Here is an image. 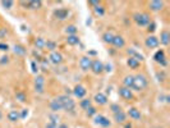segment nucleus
<instances>
[{
  "mask_svg": "<svg viewBox=\"0 0 170 128\" xmlns=\"http://www.w3.org/2000/svg\"><path fill=\"white\" fill-rule=\"evenodd\" d=\"M147 85L148 81L143 74H137L136 77H133V87L132 88H134L136 91H142L147 87Z\"/></svg>",
  "mask_w": 170,
  "mask_h": 128,
  "instance_id": "obj_1",
  "label": "nucleus"
},
{
  "mask_svg": "<svg viewBox=\"0 0 170 128\" xmlns=\"http://www.w3.org/2000/svg\"><path fill=\"white\" fill-rule=\"evenodd\" d=\"M59 100H60V102H62L63 109L67 110V112H72V110L75 108V102H74V100H72L69 96H67V95L59 96Z\"/></svg>",
  "mask_w": 170,
  "mask_h": 128,
  "instance_id": "obj_2",
  "label": "nucleus"
},
{
  "mask_svg": "<svg viewBox=\"0 0 170 128\" xmlns=\"http://www.w3.org/2000/svg\"><path fill=\"white\" fill-rule=\"evenodd\" d=\"M134 21L138 26H148L150 24V15L146 14V13H136L134 14Z\"/></svg>",
  "mask_w": 170,
  "mask_h": 128,
  "instance_id": "obj_3",
  "label": "nucleus"
},
{
  "mask_svg": "<svg viewBox=\"0 0 170 128\" xmlns=\"http://www.w3.org/2000/svg\"><path fill=\"white\" fill-rule=\"evenodd\" d=\"M91 69L93 73H96V74H99L101 73V72L104 71V64L101 63L99 59H96V60H92V64H91Z\"/></svg>",
  "mask_w": 170,
  "mask_h": 128,
  "instance_id": "obj_4",
  "label": "nucleus"
},
{
  "mask_svg": "<svg viewBox=\"0 0 170 128\" xmlns=\"http://www.w3.org/2000/svg\"><path fill=\"white\" fill-rule=\"evenodd\" d=\"M154 59L157 62V63H160L161 65H166L168 62L165 60V53H164V50H159V51H156L155 55H154Z\"/></svg>",
  "mask_w": 170,
  "mask_h": 128,
  "instance_id": "obj_5",
  "label": "nucleus"
},
{
  "mask_svg": "<svg viewBox=\"0 0 170 128\" xmlns=\"http://www.w3.org/2000/svg\"><path fill=\"white\" fill-rule=\"evenodd\" d=\"M91 64H92V60H91L90 57H83V58H81L79 65H81V68H82L83 71L91 69Z\"/></svg>",
  "mask_w": 170,
  "mask_h": 128,
  "instance_id": "obj_6",
  "label": "nucleus"
},
{
  "mask_svg": "<svg viewBox=\"0 0 170 128\" xmlns=\"http://www.w3.org/2000/svg\"><path fill=\"white\" fill-rule=\"evenodd\" d=\"M95 123L96 124H99L101 127H110V121L106 117H104V115H96L95 118Z\"/></svg>",
  "mask_w": 170,
  "mask_h": 128,
  "instance_id": "obj_7",
  "label": "nucleus"
},
{
  "mask_svg": "<svg viewBox=\"0 0 170 128\" xmlns=\"http://www.w3.org/2000/svg\"><path fill=\"white\" fill-rule=\"evenodd\" d=\"M159 38L155 37V36H148L146 38V46L147 48H150V49H154V48H157L159 46Z\"/></svg>",
  "mask_w": 170,
  "mask_h": 128,
  "instance_id": "obj_8",
  "label": "nucleus"
},
{
  "mask_svg": "<svg viewBox=\"0 0 170 128\" xmlns=\"http://www.w3.org/2000/svg\"><path fill=\"white\" fill-rule=\"evenodd\" d=\"M73 93L78 97V99H83V97L86 96V93H87V90L84 88L83 86H81V85H78V86H75V87H74Z\"/></svg>",
  "mask_w": 170,
  "mask_h": 128,
  "instance_id": "obj_9",
  "label": "nucleus"
},
{
  "mask_svg": "<svg viewBox=\"0 0 170 128\" xmlns=\"http://www.w3.org/2000/svg\"><path fill=\"white\" fill-rule=\"evenodd\" d=\"M119 95H120L123 99H127V100H129V99L133 97L132 90L130 88H127V87H120V88H119Z\"/></svg>",
  "mask_w": 170,
  "mask_h": 128,
  "instance_id": "obj_10",
  "label": "nucleus"
},
{
  "mask_svg": "<svg viewBox=\"0 0 170 128\" xmlns=\"http://www.w3.org/2000/svg\"><path fill=\"white\" fill-rule=\"evenodd\" d=\"M68 14H69V10L65 9V8H60V9H56L54 13V15L58 19H65Z\"/></svg>",
  "mask_w": 170,
  "mask_h": 128,
  "instance_id": "obj_11",
  "label": "nucleus"
},
{
  "mask_svg": "<svg viewBox=\"0 0 170 128\" xmlns=\"http://www.w3.org/2000/svg\"><path fill=\"white\" fill-rule=\"evenodd\" d=\"M50 62L54 63V64H59V63H62L63 60V57H62V54L60 53H58V51H53L51 54H50Z\"/></svg>",
  "mask_w": 170,
  "mask_h": 128,
  "instance_id": "obj_12",
  "label": "nucleus"
},
{
  "mask_svg": "<svg viewBox=\"0 0 170 128\" xmlns=\"http://www.w3.org/2000/svg\"><path fill=\"white\" fill-rule=\"evenodd\" d=\"M111 44L115 46V48H119V49H120V48H123V46L125 45V41H124V38H123L122 36H114Z\"/></svg>",
  "mask_w": 170,
  "mask_h": 128,
  "instance_id": "obj_13",
  "label": "nucleus"
},
{
  "mask_svg": "<svg viewBox=\"0 0 170 128\" xmlns=\"http://www.w3.org/2000/svg\"><path fill=\"white\" fill-rule=\"evenodd\" d=\"M50 108H51L53 112H59V110H63V106H62V102L60 100L58 99H54L51 102H50Z\"/></svg>",
  "mask_w": 170,
  "mask_h": 128,
  "instance_id": "obj_14",
  "label": "nucleus"
},
{
  "mask_svg": "<svg viewBox=\"0 0 170 128\" xmlns=\"http://www.w3.org/2000/svg\"><path fill=\"white\" fill-rule=\"evenodd\" d=\"M164 7V1H160V0H154V1L150 3V8L154 12H157V10H161Z\"/></svg>",
  "mask_w": 170,
  "mask_h": 128,
  "instance_id": "obj_15",
  "label": "nucleus"
},
{
  "mask_svg": "<svg viewBox=\"0 0 170 128\" xmlns=\"http://www.w3.org/2000/svg\"><path fill=\"white\" fill-rule=\"evenodd\" d=\"M95 101L97 102L99 105H105L106 102H108V97H106V95H104V93H96L95 95Z\"/></svg>",
  "mask_w": 170,
  "mask_h": 128,
  "instance_id": "obj_16",
  "label": "nucleus"
},
{
  "mask_svg": "<svg viewBox=\"0 0 170 128\" xmlns=\"http://www.w3.org/2000/svg\"><path fill=\"white\" fill-rule=\"evenodd\" d=\"M169 41H170V35H169V32L168 31H163L161 32V36H160V41L163 45L165 46H168L169 45Z\"/></svg>",
  "mask_w": 170,
  "mask_h": 128,
  "instance_id": "obj_17",
  "label": "nucleus"
},
{
  "mask_svg": "<svg viewBox=\"0 0 170 128\" xmlns=\"http://www.w3.org/2000/svg\"><path fill=\"white\" fill-rule=\"evenodd\" d=\"M128 115H129L132 119H134V121H138V119H141V113H139V110L136 109V108H130L129 112H128Z\"/></svg>",
  "mask_w": 170,
  "mask_h": 128,
  "instance_id": "obj_18",
  "label": "nucleus"
},
{
  "mask_svg": "<svg viewBox=\"0 0 170 128\" xmlns=\"http://www.w3.org/2000/svg\"><path fill=\"white\" fill-rule=\"evenodd\" d=\"M125 118H127V114L124 112H122V110L114 114V119H115L117 123H124L125 122Z\"/></svg>",
  "mask_w": 170,
  "mask_h": 128,
  "instance_id": "obj_19",
  "label": "nucleus"
},
{
  "mask_svg": "<svg viewBox=\"0 0 170 128\" xmlns=\"http://www.w3.org/2000/svg\"><path fill=\"white\" fill-rule=\"evenodd\" d=\"M123 85H124L123 87H127V88H132V87H133V76L124 77V79H123Z\"/></svg>",
  "mask_w": 170,
  "mask_h": 128,
  "instance_id": "obj_20",
  "label": "nucleus"
},
{
  "mask_svg": "<svg viewBox=\"0 0 170 128\" xmlns=\"http://www.w3.org/2000/svg\"><path fill=\"white\" fill-rule=\"evenodd\" d=\"M19 118H21V115L17 110H12V112H9V114H8V119H9L10 122H17V121H19Z\"/></svg>",
  "mask_w": 170,
  "mask_h": 128,
  "instance_id": "obj_21",
  "label": "nucleus"
},
{
  "mask_svg": "<svg viewBox=\"0 0 170 128\" xmlns=\"http://www.w3.org/2000/svg\"><path fill=\"white\" fill-rule=\"evenodd\" d=\"M67 42H68V45H72V46H73V45L79 44V38H78L77 35H72V36H68Z\"/></svg>",
  "mask_w": 170,
  "mask_h": 128,
  "instance_id": "obj_22",
  "label": "nucleus"
},
{
  "mask_svg": "<svg viewBox=\"0 0 170 128\" xmlns=\"http://www.w3.org/2000/svg\"><path fill=\"white\" fill-rule=\"evenodd\" d=\"M128 65H129V68H132V69H137V68L139 67V62L137 60V59H134V58H132V57H129V59H128Z\"/></svg>",
  "mask_w": 170,
  "mask_h": 128,
  "instance_id": "obj_23",
  "label": "nucleus"
},
{
  "mask_svg": "<svg viewBox=\"0 0 170 128\" xmlns=\"http://www.w3.org/2000/svg\"><path fill=\"white\" fill-rule=\"evenodd\" d=\"M27 5H28V8H31V9H39V8H41L42 3L40 0H33V1H28Z\"/></svg>",
  "mask_w": 170,
  "mask_h": 128,
  "instance_id": "obj_24",
  "label": "nucleus"
},
{
  "mask_svg": "<svg viewBox=\"0 0 170 128\" xmlns=\"http://www.w3.org/2000/svg\"><path fill=\"white\" fill-rule=\"evenodd\" d=\"M79 105H81V108H82V109L87 110L88 108H91V106H92V101L90 99H83L82 101H81Z\"/></svg>",
  "mask_w": 170,
  "mask_h": 128,
  "instance_id": "obj_25",
  "label": "nucleus"
},
{
  "mask_svg": "<svg viewBox=\"0 0 170 128\" xmlns=\"http://www.w3.org/2000/svg\"><path fill=\"white\" fill-rule=\"evenodd\" d=\"M65 32L68 33V36H72V35H75V33H77V27H75V26H68L67 27V29H65Z\"/></svg>",
  "mask_w": 170,
  "mask_h": 128,
  "instance_id": "obj_26",
  "label": "nucleus"
},
{
  "mask_svg": "<svg viewBox=\"0 0 170 128\" xmlns=\"http://www.w3.org/2000/svg\"><path fill=\"white\" fill-rule=\"evenodd\" d=\"M35 87H44V77L37 76L35 81Z\"/></svg>",
  "mask_w": 170,
  "mask_h": 128,
  "instance_id": "obj_27",
  "label": "nucleus"
},
{
  "mask_svg": "<svg viewBox=\"0 0 170 128\" xmlns=\"http://www.w3.org/2000/svg\"><path fill=\"white\" fill-rule=\"evenodd\" d=\"M14 53H15V54H18V55H24V54H26V50H24L23 46H21V45H15V46H14Z\"/></svg>",
  "mask_w": 170,
  "mask_h": 128,
  "instance_id": "obj_28",
  "label": "nucleus"
},
{
  "mask_svg": "<svg viewBox=\"0 0 170 128\" xmlns=\"http://www.w3.org/2000/svg\"><path fill=\"white\" fill-rule=\"evenodd\" d=\"M45 44H46L45 40H44V38H41V37H39V38H37V40L35 41V45H36L37 49H42V48L45 46Z\"/></svg>",
  "mask_w": 170,
  "mask_h": 128,
  "instance_id": "obj_29",
  "label": "nucleus"
},
{
  "mask_svg": "<svg viewBox=\"0 0 170 128\" xmlns=\"http://www.w3.org/2000/svg\"><path fill=\"white\" fill-rule=\"evenodd\" d=\"M49 118H50V123H53V124H56V126H58V123H59V115H56V114H50Z\"/></svg>",
  "mask_w": 170,
  "mask_h": 128,
  "instance_id": "obj_30",
  "label": "nucleus"
},
{
  "mask_svg": "<svg viewBox=\"0 0 170 128\" xmlns=\"http://www.w3.org/2000/svg\"><path fill=\"white\" fill-rule=\"evenodd\" d=\"M113 35L110 32H106V33H104V36H103V38H104V41L105 42H109V44H111V41H113Z\"/></svg>",
  "mask_w": 170,
  "mask_h": 128,
  "instance_id": "obj_31",
  "label": "nucleus"
},
{
  "mask_svg": "<svg viewBox=\"0 0 170 128\" xmlns=\"http://www.w3.org/2000/svg\"><path fill=\"white\" fill-rule=\"evenodd\" d=\"M1 5H3L4 8H7V9H10V8L14 5V3L10 1V0H8V1H5V0H4V1H1Z\"/></svg>",
  "mask_w": 170,
  "mask_h": 128,
  "instance_id": "obj_32",
  "label": "nucleus"
},
{
  "mask_svg": "<svg viewBox=\"0 0 170 128\" xmlns=\"http://www.w3.org/2000/svg\"><path fill=\"white\" fill-rule=\"evenodd\" d=\"M15 97H17V100H19V101H22V102L26 101V95H24L23 92H17L15 93Z\"/></svg>",
  "mask_w": 170,
  "mask_h": 128,
  "instance_id": "obj_33",
  "label": "nucleus"
},
{
  "mask_svg": "<svg viewBox=\"0 0 170 128\" xmlns=\"http://www.w3.org/2000/svg\"><path fill=\"white\" fill-rule=\"evenodd\" d=\"M95 114H96V109L93 108V106H91V108L87 109V115H88V117H93Z\"/></svg>",
  "mask_w": 170,
  "mask_h": 128,
  "instance_id": "obj_34",
  "label": "nucleus"
},
{
  "mask_svg": "<svg viewBox=\"0 0 170 128\" xmlns=\"http://www.w3.org/2000/svg\"><path fill=\"white\" fill-rule=\"evenodd\" d=\"M95 13H96V14H99V15H103V14H104V9H103V7H100V5L95 7Z\"/></svg>",
  "mask_w": 170,
  "mask_h": 128,
  "instance_id": "obj_35",
  "label": "nucleus"
},
{
  "mask_svg": "<svg viewBox=\"0 0 170 128\" xmlns=\"http://www.w3.org/2000/svg\"><path fill=\"white\" fill-rule=\"evenodd\" d=\"M110 108H111V110H113V112H114V114H115V113H118V112H120V106H119L118 104H113L111 106H110Z\"/></svg>",
  "mask_w": 170,
  "mask_h": 128,
  "instance_id": "obj_36",
  "label": "nucleus"
},
{
  "mask_svg": "<svg viewBox=\"0 0 170 128\" xmlns=\"http://www.w3.org/2000/svg\"><path fill=\"white\" fill-rule=\"evenodd\" d=\"M45 46H48V49H50V50H53V49H55V42H51V41H48L45 44Z\"/></svg>",
  "mask_w": 170,
  "mask_h": 128,
  "instance_id": "obj_37",
  "label": "nucleus"
},
{
  "mask_svg": "<svg viewBox=\"0 0 170 128\" xmlns=\"http://www.w3.org/2000/svg\"><path fill=\"white\" fill-rule=\"evenodd\" d=\"M31 67H32V72H33V73H37V71H39V69H37V67H36V63H35V62H32V63H31Z\"/></svg>",
  "mask_w": 170,
  "mask_h": 128,
  "instance_id": "obj_38",
  "label": "nucleus"
},
{
  "mask_svg": "<svg viewBox=\"0 0 170 128\" xmlns=\"http://www.w3.org/2000/svg\"><path fill=\"white\" fill-rule=\"evenodd\" d=\"M8 49H9V46H8L7 44H0V50H4V51H5V50H8Z\"/></svg>",
  "mask_w": 170,
  "mask_h": 128,
  "instance_id": "obj_39",
  "label": "nucleus"
},
{
  "mask_svg": "<svg viewBox=\"0 0 170 128\" xmlns=\"http://www.w3.org/2000/svg\"><path fill=\"white\" fill-rule=\"evenodd\" d=\"M155 23H151V24H148V31H151V32H154L155 31Z\"/></svg>",
  "mask_w": 170,
  "mask_h": 128,
  "instance_id": "obj_40",
  "label": "nucleus"
},
{
  "mask_svg": "<svg viewBox=\"0 0 170 128\" xmlns=\"http://www.w3.org/2000/svg\"><path fill=\"white\" fill-rule=\"evenodd\" d=\"M128 54L129 55H133V57H134V55L137 54V51H136L134 49H128ZM133 57H132V58H133Z\"/></svg>",
  "mask_w": 170,
  "mask_h": 128,
  "instance_id": "obj_41",
  "label": "nucleus"
},
{
  "mask_svg": "<svg viewBox=\"0 0 170 128\" xmlns=\"http://www.w3.org/2000/svg\"><path fill=\"white\" fill-rule=\"evenodd\" d=\"M8 62H9V58H8V57H3V58H1V60H0V63H1V64L8 63Z\"/></svg>",
  "mask_w": 170,
  "mask_h": 128,
  "instance_id": "obj_42",
  "label": "nucleus"
},
{
  "mask_svg": "<svg viewBox=\"0 0 170 128\" xmlns=\"http://www.w3.org/2000/svg\"><path fill=\"white\" fill-rule=\"evenodd\" d=\"M46 128H58V126L53 124V123H48V124H46Z\"/></svg>",
  "mask_w": 170,
  "mask_h": 128,
  "instance_id": "obj_43",
  "label": "nucleus"
},
{
  "mask_svg": "<svg viewBox=\"0 0 170 128\" xmlns=\"http://www.w3.org/2000/svg\"><path fill=\"white\" fill-rule=\"evenodd\" d=\"M19 115H21V118H24V117H26V115H27V110L24 109L23 112H22V114H19Z\"/></svg>",
  "mask_w": 170,
  "mask_h": 128,
  "instance_id": "obj_44",
  "label": "nucleus"
},
{
  "mask_svg": "<svg viewBox=\"0 0 170 128\" xmlns=\"http://www.w3.org/2000/svg\"><path fill=\"white\" fill-rule=\"evenodd\" d=\"M90 4H91V5L97 7V5H99V1H90Z\"/></svg>",
  "mask_w": 170,
  "mask_h": 128,
  "instance_id": "obj_45",
  "label": "nucleus"
},
{
  "mask_svg": "<svg viewBox=\"0 0 170 128\" xmlns=\"http://www.w3.org/2000/svg\"><path fill=\"white\" fill-rule=\"evenodd\" d=\"M58 128H68L67 124H60V126H58Z\"/></svg>",
  "mask_w": 170,
  "mask_h": 128,
  "instance_id": "obj_46",
  "label": "nucleus"
},
{
  "mask_svg": "<svg viewBox=\"0 0 170 128\" xmlns=\"http://www.w3.org/2000/svg\"><path fill=\"white\" fill-rule=\"evenodd\" d=\"M3 119V113H1V110H0V121Z\"/></svg>",
  "mask_w": 170,
  "mask_h": 128,
  "instance_id": "obj_47",
  "label": "nucleus"
}]
</instances>
